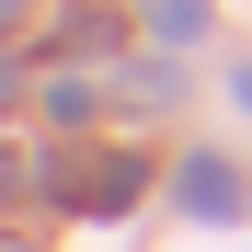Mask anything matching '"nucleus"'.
Wrapping results in <instances>:
<instances>
[{"mask_svg": "<svg viewBox=\"0 0 252 252\" xmlns=\"http://www.w3.org/2000/svg\"><path fill=\"white\" fill-rule=\"evenodd\" d=\"M149 12H160V34H172V46H195V34H206V0H149Z\"/></svg>", "mask_w": 252, "mask_h": 252, "instance_id": "nucleus-2", "label": "nucleus"}, {"mask_svg": "<svg viewBox=\"0 0 252 252\" xmlns=\"http://www.w3.org/2000/svg\"><path fill=\"white\" fill-rule=\"evenodd\" d=\"M241 103H252V69H241Z\"/></svg>", "mask_w": 252, "mask_h": 252, "instance_id": "nucleus-4", "label": "nucleus"}, {"mask_svg": "<svg viewBox=\"0 0 252 252\" xmlns=\"http://www.w3.org/2000/svg\"><path fill=\"white\" fill-rule=\"evenodd\" d=\"M184 218H241V172H229L218 149H195V160H184Z\"/></svg>", "mask_w": 252, "mask_h": 252, "instance_id": "nucleus-1", "label": "nucleus"}, {"mask_svg": "<svg viewBox=\"0 0 252 252\" xmlns=\"http://www.w3.org/2000/svg\"><path fill=\"white\" fill-rule=\"evenodd\" d=\"M12 12H23V0H0V23H12Z\"/></svg>", "mask_w": 252, "mask_h": 252, "instance_id": "nucleus-3", "label": "nucleus"}, {"mask_svg": "<svg viewBox=\"0 0 252 252\" xmlns=\"http://www.w3.org/2000/svg\"><path fill=\"white\" fill-rule=\"evenodd\" d=\"M0 252H23V241H0Z\"/></svg>", "mask_w": 252, "mask_h": 252, "instance_id": "nucleus-5", "label": "nucleus"}]
</instances>
